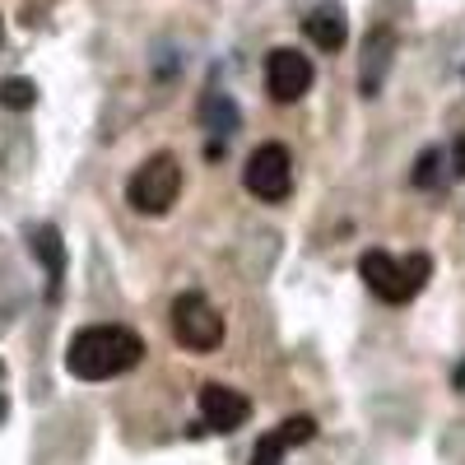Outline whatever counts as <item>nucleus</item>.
<instances>
[{
    "mask_svg": "<svg viewBox=\"0 0 465 465\" xmlns=\"http://www.w3.org/2000/svg\"><path fill=\"white\" fill-rule=\"evenodd\" d=\"M201 414H205L210 433H232L252 419V401L242 391H232V386L210 381V386H201Z\"/></svg>",
    "mask_w": 465,
    "mask_h": 465,
    "instance_id": "0eeeda50",
    "label": "nucleus"
},
{
    "mask_svg": "<svg viewBox=\"0 0 465 465\" xmlns=\"http://www.w3.org/2000/svg\"><path fill=\"white\" fill-rule=\"evenodd\" d=\"M182 196V168L173 153H153L135 168V177L126 182V201L140 214H168Z\"/></svg>",
    "mask_w": 465,
    "mask_h": 465,
    "instance_id": "7ed1b4c3",
    "label": "nucleus"
},
{
    "mask_svg": "<svg viewBox=\"0 0 465 465\" xmlns=\"http://www.w3.org/2000/svg\"><path fill=\"white\" fill-rule=\"evenodd\" d=\"M0 372H5V363H0Z\"/></svg>",
    "mask_w": 465,
    "mask_h": 465,
    "instance_id": "dca6fc26",
    "label": "nucleus"
},
{
    "mask_svg": "<svg viewBox=\"0 0 465 465\" xmlns=\"http://www.w3.org/2000/svg\"><path fill=\"white\" fill-rule=\"evenodd\" d=\"M242 182H247L252 196L265 201V205L284 201L289 191H293L289 149H284V144H256V149H252V159H247V168H242Z\"/></svg>",
    "mask_w": 465,
    "mask_h": 465,
    "instance_id": "39448f33",
    "label": "nucleus"
},
{
    "mask_svg": "<svg viewBox=\"0 0 465 465\" xmlns=\"http://www.w3.org/2000/svg\"><path fill=\"white\" fill-rule=\"evenodd\" d=\"M205 122L214 135H232V126H238V107H232L223 94H210L205 98Z\"/></svg>",
    "mask_w": 465,
    "mask_h": 465,
    "instance_id": "9d476101",
    "label": "nucleus"
},
{
    "mask_svg": "<svg viewBox=\"0 0 465 465\" xmlns=\"http://www.w3.org/2000/svg\"><path fill=\"white\" fill-rule=\"evenodd\" d=\"M280 438H284L289 447H302V442H312V438H317V423L307 419V414H293V419L280 423Z\"/></svg>",
    "mask_w": 465,
    "mask_h": 465,
    "instance_id": "ddd939ff",
    "label": "nucleus"
},
{
    "mask_svg": "<svg viewBox=\"0 0 465 465\" xmlns=\"http://www.w3.org/2000/svg\"><path fill=\"white\" fill-rule=\"evenodd\" d=\"M302 33L312 37L322 52H340V47H344V15H335V10L307 15V19H302Z\"/></svg>",
    "mask_w": 465,
    "mask_h": 465,
    "instance_id": "1a4fd4ad",
    "label": "nucleus"
},
{
    "mask_svg": "<svg viewBox=\"0 0 465 465\" xmlns=\"http://www.w3.org/2000/svg\"><path fill=\"white\" fill-rule=\"evenodd\" d=\"M33 103H37V84H33V80H5V84H0V107L28 112Z\"/></svg>",
    "mask_w": 465,
    "mask_h": 465,
    "instance_id": "9b49d317",
    "label": "nucleus"
},
{
    "mask_svg": "<svg viewBox=\"0 0 465 465\" xmlns=\"http://www.w3.org/2000/svg\"><path fill=\"white\" fill-rule=\"evenodd\" d=\"M284 451H289V442H284V438H280V429H275V433H265V438L256 442L252 465H280V460H284Z\"/></svg>",
    "mask_w": 465,
    "mask_h": 465,
    "instance_id": "4468645a",
    "label": "nucleus"
},
{
    "mask_svg": "<svg viewBox=\"0 0 465 465\" xmlns=\"http://www.w3.org/2000/svg\"><path fill=\"white\" fill-rule=\"evenodd\" d=\"M33 256L47 265V289L56 298L61 293V275H65V242H61V232L52 223H43V228L33 232Z\"/></svg>",
    "mask_w": 465,
    "mask_h": 465,
    "instance_id": "6e6552de",
    "label": "nucleus"
},
{
    "mask_svg": "<svg viewBox=\"0 0 465 465\" xmlns=\"http://www.w3.org/2000/svg\"><path fill=\"white\" fill-rule=\"evenodd\" d=\"M359 275H363V284H368L381 302H410L423 284H429L433 261L423 256V252H414V256H405V261L386 256V252H363Z\"/></svg>",
    "mask_w": 465,
    "mask_h": 465,
    "instance_id": "f03ea898",
    "label": "nucleus"
},
{
    "mask_svg": "<svg viewBox=\"0 0 465 465\" xmlns=\"http://www.w3.org/2000/svg\"><path fill=\"white\" fill-rule=\"evenodd\" d=\"M451 173H456V177H465V140H460V144H456V153H451Z\"/></svg>",
    "mask_w": 465,
    "mask_h": 465,
    "instance_id": "2eb2a0df",
    "label": "nucleus"
},
{
    "mask_svg": "<svg viewBox=\"0 0 465 465\" xmlns=\"http://www.w3.org/2000/svg\"><path fill=\"white\" fill-rule=\"evenodd\" d=\"M312 89V61L293 47H280L265 56V94L275 103H298Z\"/></svg>",
    "mask_w": 465,
    "mask_h": 465,
    "instance_id": "423d86ee",
    "label": "nucleus"
},
{
    "mask_svg": "<svg viewBox=\"0 0 465 465\" xmlns=\"http://www.w3.org/2000/svg\"><path fill=\"white\" fill-rule=\"evenodd\" d=\"M173 335L191 354H210L223 344V317L205 302V293H182L173 302Z\"/></svg>",
    "mask_w": 465,
    "mask_h": 465,
    "instance_id": "20e7f679",
    "label": "nucleus"
},
{
    "mask_svg": "<svg viewBox=\"0 0 465 465\" xmlns=\"http://www.w3.org/2000/svg\"><path fill=\"white\" fill-rule=\"evenodd\" d=\"M410 182H414V186H423V191H429V186H438V182H442V149H423L419 159H414V173H410Z\"/></svg>",
    "mask_w": 465,
    "mask_h": 465,
    "instance_id": "f8f14e48",
    "label": "nucleus"
},
{
    "mask_svg": "<svg viewBox=\"0 0 465 465\" xmlns=\"http://www.w3.org/2000/svg\"><path fill=\"white\" fill-rule=\"evenodd\" d=\"M144 359V340L126 326H89L65 344V368L80 381H107L122 377Z\"/></svg>",
    "mask_w": 465,
    "mask_h": 465,
    "instance_id": "f257e3e1",
    "label": "nucleus"
}]
</instances>
